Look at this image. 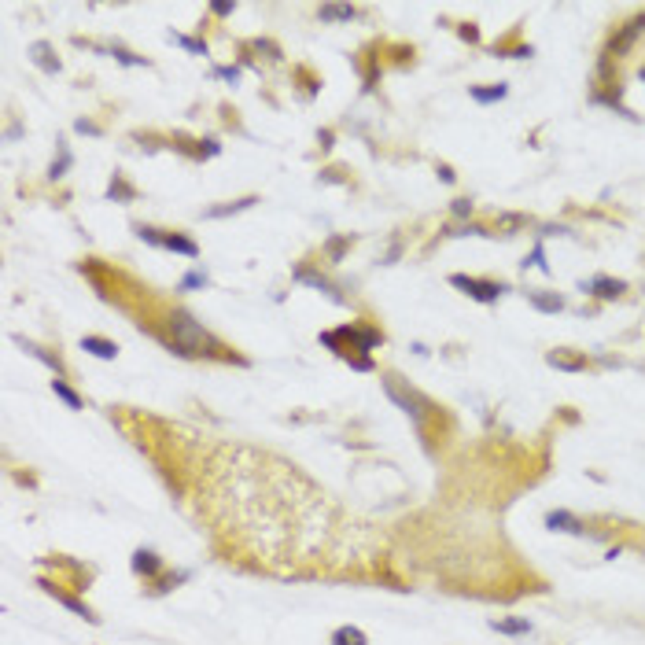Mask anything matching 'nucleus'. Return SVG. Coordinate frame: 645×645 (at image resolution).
I'll use <instances>...</instances> for the list:
<instances>
[{"label": "nucleus", "mask_w": 645, "mask_h": 645, "mask_svg": "<svg viewBox=\"0 0 645 645\" xmlns=\"http://www.w3.org/2000/svg\"><path fill=\"white\" fill-rule=\"evenodd\" d=\"M170 332H173V350L177 354H199L203 347H214L218 350V343L211 340V336H207L196 321H192L188 314H181V310L170 317Z\"/></svg>", "instance_id": "f257e3e1"}, {"label": "nucleus", "mask_w": 645, "mask_h": 645, "mask_svg": "<svg viewBox=\"0 0 645 645\" xmlns=\"http://www.w3.org/2000/svg\"><path fill=\"white\" fill-rule=\"evenodd\" d=\"M450 284L461 288L465 295H472L476 302H494L498 295L505 292V284H494V281H476V277H461V273H454L450 277Z\"/></svg>", "instance_id": "f03ea898"}, {"label": "nucleus", "mask_w": 645, "mask_h": 645, "mask_svg": "<svg viewBox=\"0 0 645 645\" xmlns=\"http://www.w3.org/2000/svg\"><path fill=\"white\" fill-rule=\"evenodd\" d=\"M383 387H387V395H391V398L398 402V406H402V410H406V413L413 417V421H417V424H421V421H424V410H421V406H424V402H421V398H417L413 391H402V387H398V380H395V376H387V380H383Z\"/></svg>", "instance_id": "7ed1b4c3"}, {"label": "nucleus", "mask_w": 645, "mask_h": 645, "mask_svg": "<svg viewBox=\"0 0 645 645\" xmlns=\"http://www.w3.org/2000/svg\"><path fill=\"white\" fill-rule=\"evenodd\" d=\"M133 572L144 575V579H159L163 575V557H159L155 550H137L133 553Z\"/></svg>", "instance_id": "20e7f679"}, {"label": "nucleus", "mask_w": 645, "mask_h": 645, "mask_svg": "<svg viewBox=\"0 0 645 645\" xmlns=\"http://www.w3.org/2000/svg\"><path fill=\"white\" fill-rule=\"evenodd\" d=\"M30 59H34V63H37V67H41L44 74H56V70H59L56 48L48 44V41H34V44H30Z\"/></svg>", "instance_id": "39448f33"}, {"label": "nucleus", "mask_w": 645, "mask_h": 645, "mask_svg": "<svg viewBox=\"0 0 645 645\" xmlns=\"http://www.w3.org/2000/svg\"><path fill=\"white\" fill-rule=\"evenodd\" d=\"M41 586H44V594H52V598H56L59 605H67L70 612H78V616H85L89 623H96V620H100V616H92V608H89L85 601H78V598H70V594H63L56 583H41Z\"/></svg>", "instance_id": "423d86ee"}, {"label": "nucleus", "mask_w": 645, "mask_h": 645, "mask_svg": "<svg viewBox=\"0 0 645 645\" xmlns=\"http://www.w3.org/2000/svg\"><path fill=\"white\" fill-rule=\"evenodd\" d=\"M583 292L598 295V299H616V295L627 292V284L623 281H612V277H594L590 284H583Z\"/></svg>", "instance_id": "0eeeda50"}, {"label": "nucleus", "mask_w": 645, "mask_h": 645, "mask_svg": "<svg viewBox=\"0 0 645 645\" xmlns=\"http://www.w3.org/2000/svg\"><path fill=\"white\" fill-rule=\"evenodd\" d=\"M546 527H550V531H568V535H583V520L572 516V512H564V509L546 516Z\"/></svg>", "instance_id": "6e6552de"}, {"label": "nucleus", "mask_w": 645, "mask_h": 645, "mask_svg": "<svg viewBox=\"0 0 645 645\" xmlns=\"http://www.w3.org/2000/svg\"><path fill=\"white\" fill-rule=\"evenodd\" d=\"M82 350H89L92 358H104V362L118 358V347L111 343V340H104V336H85V340H82Z\"/></svg>", "instance_id": "1a4fd4ad"}, {"label": "nucleus", "mask_w": 645, "mask_h": 645, "mask_svg": "<svg viewBox=\"0 0 645 645\" xmlns=\"http://www.w3.org/2000/svg\"><path fill=\"white\" fill-rule=\"evenodd\" d=\"M163 247H166V251H177V254H188V258L199 254V244H196V240H188V236H181V233H163Z\"/></svg>", "instance_id": "9d476101"}, {"label": "nucleus", "mask_w": 645, "mask_h": 645, "mask_svg": "<svg viewBox=\"0 0 645 645\" xmlns=\"http://www.w3.org/2000/svg\"><path fill=\"white\" fill-rule=\"evenodd\" d=\"M527 299H531V306H535V310H542V314L564 310V299H560L557 292H527Z\"/></svg>", "instance_id": "9b49d317"}, {"label": "nucleus", "mask_w": 645, "mask_h": 645, "mask_svg": "<svg viewBox=\"0 0 645 645\" xmlns=\"http://www.w3.org/2000/svg\"><path fill=\"white\" fill-rule=\"evenodd\" d=\"M15 343H23V347H26V354H34V358H37V362H44V365H48V369H52V373H56V376H63V362L56 358V354H48L44 347H37V343H30V340H19V336H15Z\"/></svg>", "instance_id": "f8f14e48"}, {"label": "nucleus", "mask_w": 645, "mask_h": 645, "mask_svg": "<svg viewBox=\"0 0 645 645\" xmlns=\"http://www.w3.org/2000/svg\"><path fill=\"white\" fill-rule=\"evenodd\" d=\"M469 96L476 104H498V100H505V96H509V85H487V89L476 85V89H469Z\"/></svg>", "instance_id": "ddd939ff"}, {"label": "nucleus", "mask_w": 645, "mask_h": 645, "mask_svg": "<svg viewBox=\"0 0 645 645\" xmlns=\"http://www.w3.org/2000/svg\"><path fill=\"white\" fill-rule=\"evenodd\" d=\"M52 391H56V398L67 402V410H82V395H78V391H74V387H70L67 380H63V376H56V380H52Z\"/></svg>", "instance_id": "4468645a"}, {"label": "nucleus", "mask_w": 645, "mask_h": 645, "mask_svg": "<svg viewBox=\"0 0 645 645\" xmlns=\"http://www.w3.org/2000/svg\"><path fill=\"white\" fill-rule=\"evenodd\" d=\"M258 203V196H244V199H236V203H225V207H211L207 211V218H225V214H240V211H247V207H254Z\"/></svg>", "instance_id": "2eb2a0df"}, {"label": "nucleus", "mask_w": 645, "mask_h": 645, "mask_svg": "<svg viewBox=\"0 0 645 645\" xmlns=\"http://www.w3.org/2000/svg\"><path fill=\"white\" fill-rule=\"evenodd\" d=\"M332 645H369V638L358 631V627H340L332 634Z\"/></svg>", "instance_id": "dca6fc26"}, {"label": "nucleus", "mask_w": 645, "mask_h": 645, "mask_svg": "<svg viewBox=\"0 0 645 645\" xmlns=\"http://www.w3.org/2000/svg\"><path fill=\"white\" fill-rule=\"evenodd\" d=\"M546 362L557 365V369H568V373H579V369H586V362H583V358H572V354H564V350H553Z\"/></svg>", "instance_id": "f3484780"}, {"label": "nucleus", "mask_w": 645, "mask_h": 645, "mask_svg": "<svg viewBox=\"0 0 645 645\" xmlns=\"http://www.w3.org/2000/svg\"><path fill=\"white\" fill-rule=\"evenodd\" d=\"M317 15L325 23H343V19H354V8H347V4H325Z\"/></svg>", "instance_id": "a211bd4d"}, {"label": "nucleus", "mask_w": 645, "mask_h": 645, "mask_svg": "<svg viewBox=\"0 0 645 645\" xmlns=\"http://www.w3.org/2000/svg\"><path fill=\"white\" fill-rule=\"evenodd\" d=\"M491 627H494V631H502V634H527L531 631L527 620H494Z\"/></svg>", "instance_id": "6ab92c4d"}, {"label": "nucleus", "mask_w": 645, "mask_h": 645, "mask_svg": "<svg viewBox=\"0 0 645 645\" xmlns=\"http://www.w3.org/2000/svg\"><path fill=\"white\" fill-rule=\"evenodd\" d=\"M107 196H111V199H125V203H129V199H133V196H137V192H133V188H129V185L122 181V177L115 173V181H111V188H107Z\"/></svg>", "instance_id": "aec40b11"}, {"label": "nucleus", "mask_w": 645, "mask_h": 645, "mask_svg": "<svg viewBox=\"0 0 645 645\" xmlns=\"http://www.w3.org/2000/svg\"><path fill=\"white\" fill-rule=\"evenodd\" d=\"M170 41H173V44H181V48H188L192 56H207V44H203V41H196V37H185V34H170Z\"/></svg>", "instance_id": "412c9836"}, {"label": "nucleus", "mask_w": 645, "mask_h": 645, "mask_svg": "<svg viewBox=\"0 0 645 645\" xmlns=\"http://www.w3.org/2000/svg\"><path fill=\"white\" fill-rule=\"evenodd\" d=\"M111 52H115V59H118V63H125V67H148V63H144L140 56H133V52H125V48H118V44H115V48H111Z\"/></svg>", "instance_id": "4be33fe9"}, {"label": "nucleus", "mask_w": 645, "mask_h": 645, "mask_svg": "<svg viewBox=\"0 0 645 645\" xmlns=\"http://www.w3.org/2000/svg\"><path fill=\"white\" fill-rule=\"evenodd\" d=\"M70 166V152L67 144H59V163H52V170H48V177H63V170Z\"/></svg>", "instance_id": "5701e85b"}, {"label": "nucleus", "mask_w": 645, "mask_h": 645, "mask_svg": "<svg viewBox=\"0 0 645 645\" xmlns=\"http://www.w3.org/2000/svg\"><path fill=\"white\" fill-rule=\"evenodd\" d=\"M203 284H207V273L196 269V273H188V277L181 281V292H192V288H203Z\"/></svg>", "instance_id": "b1692460"}, {"label": "nucleus", "mask_w": 645, "mask_h": 645, "mask_svg": "<svg viewBox=\"0 0 645 645\" xmlns=\"http://www.w3.org/2000/svg\"><path fill=\"white\" fill-rule=\"evenodd\" d=\"M343 247H350V240H347V236H340V240H332V244H328V254H332V262H336V258L343 254Z\"/></svg>", "instance_id": "393cba45"}, {"label": "nucleus", "mask_w": 645, "mask_h": 645, "mask_svg": "<svg viewBox=\"0 0 645 645\" xmlns=\"http://www.w3.org/2000/svg\"><path fill=\"white\" fill-rule=\"evenodd\" d=\"M469 211H472V203H469V199H454V214H457V218H465Z\"/></svg>", "instance_id": "a878e982"}, {"label": "nucleus", "mask_w": 645, "mask_h": 645, "mask_svg": "<svg viewBox=\"0 0 645 645\" xmlns=\"http://www.w3.org/2000/svg\"><path fill=\"white\" fill-rule=\"evenodd\" d=\"M78 133H92V137H96V133H100V129H96L92 122H85V118H78Z\"/></svg>", "instance_id": "bb28decb"}, {"label": "nucleus", "mask_w": 645, "mask_h": 645, "mask_svg": "<svg viewBox=\"0 0 645 645\" xmlns=\"http://www.w3.org/2000/svg\"><path fill=\"white\" fill-rule=\"evenodd\" d=\"M218 78H229V82H236L240 70H236V67H218Z\"/></svg>", "instance_id": "cd10ccee"}, {"label": "nucleus", "mask_w": 645, "mask_h": 645, "mask_svg": "<svg viewBox=\"0 0 645 645\" xmlns=\"http://www.w3.org/2000/svg\"><path fill=\"white\" fill-rule=\"evenodd\" d=\"M233 8H236V4H211V11H214V15H229Z\"/></svg>", "instance_id": "c85d7f7f"}, {"label": "nucleus", "mask_w": 645, "mask_h": 645, "mask_svg": "<svg viewBox=\"0 0 645 645\" xmlns=\"http://www.w3.org/2000/svg\"><path fill=\"white\" fill-rule=\"evenodd\" d=\"M641 82H645V67H641Z\"/></svg>", "instance_id": "c756f323"}]
</instances>
